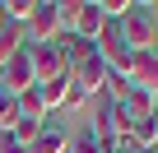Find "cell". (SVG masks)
Masks as SVG:
<instances>
[{"instance_id": "9c48e42d", "label": "cell", "mask_w": 158, "mask_h": 153, "mask_svg": "<svg viewBox=\"0 0 158 153\" xmlns=\"http://www.w3.org/2000/svg\"><path fill=\"white\" fill-rule=\"evenodd\" d=\"M23 153H70V135H65L60 125H47V130H42Z\"/></svg>"}, {"instance_id": "3957f363", "label": "cell", "mask_w": 158, "mask_h": 153, "mask_svg": "<svg viewBox=\"0 0 158 153\" xmlns=\"http://www.w3.org/2000/svg\"><path fill=\"white\" fill-rule=\"evenodd\" d=\"M23 37H28L33 46H51V42L60 37L56 0H37V5H33V14H28V23H23Z\"/></svg>"}, {"instance_id": "30bf717a", "label": "cell", "mask_w": 158, "mask_h": 153, "mask_svg": "<svg viewBox=\"0 0 158 153\" xmlns=\"http://www.w3.org/2000/svg\"><path fill=\"white\" fill-rule=\"evenodd\" d=\"M37 98H42L47 111L65 107V98H70V74H65V79H51V84H37Z\"/></svg>"}, {"instance_id": "6da1fadb", "label": "cell", "mask_w": 158, "mask_h": 153, "mask_svg": "<svg viewBox=\"0 0 158 153\" xmlns=\"http://www.w3.org/2000/svg\"><path fill=\"white\" fill-rule=\"evenodd\" d=\"M116 33H121V42L130 51H158V23H153V14L144 5H130L116 19Z\"/></svg>"}, {"instance_id": "7c38bea8", "label": "cell", "mask_w": 158, "mask_h": 153, "mask_svg": "<svg viewBox=\"0 0 158 153\" xmlns=\"http://www.w3.org/2000/svg\"><path fill=\"white\" fill-rule=\"evenodd\" d=\"M121 107H126V111H130L135 121H144V116H153V111H158V98H149V93H139V88H130Z\"/></svg>"}, {"instance_id": "4fadbf2b", "label": "cell", "mask_w": 158, "mask_h": 153, "mask_svg": "<svg viewBox=\"0 0 158 153\" xmlns=\"http://www.w3.org/2000/svg\"><path fill=\"white\" fill-rule=\"evenodd\" d=\"M14 125H19V102L0 93V135H14Z\"/></svg>"}, {"instance_id": "5bb4252c", "label": "cell", "mask_w": 158, "mask_h": 153, "mask_svg": "<svg viewBox=\"0 0 158 153\" xmlns=\"http://www.w3.org/2000/svg\"><path fill=\"white\" fill-rule=\"evenodd\" d=\"M42 130H47V125H37V121H19V125H14V139H19V144L28 148V144H33V139L42 135Z\"/></svg>"}, {"instance_id": "ac0fdd59", "label": "cell", "mask_w": 158, "mask_h": 153, "mask_svg": "<svg viewBox=\"0 0 158 153\" xmlns=\"http://www.w3.org/2000/svg\"><path fill=\"white\" fill-rule=\"evenodd\" d=\"M0 28H5V14H0Z\"/></svg>"}, {"instance_id": "8fae6325", "label": "cell", "mask_w": 158, "mask_h": 153, "mask_svg": "<svg viewBox=\"0 0 158 153\" xmlns=\"http://www.w3.org/2000/svg\"><path fill=\"white\" fill-rule=\"evenodd\" d=\"M14 102H19V121H37V125H47V107H42L37 88H28V93L14 98Z\"/></svg>"}, {"instance_id": "e0dca14e", "label": "cell", "mask_w": 158, "mask_h": 153, "mask_svg": "<svg viewBox=\"0 0 158 153\" xmlns=\"http://www.w3.org/2000/svg\"><path fill=\"white\" fill-rule=\"evenodd\" d=\"M107 153H135V148H130V144H116V148H107Z\"/></svg>"}, {"instance_id": "5b68a950", "label": "cell", "mask_w": 158, "mask_h": 153, "mask_svg": "<svg viewBox=\"0 0 158 153\" xmlns=\"http://www.w3.org/2000/svg\"><path fill=\"white\" fill-rule=\"evenodd\" d=\"M102 28H107V19H102V10L93 5V0H79L74 5V19H70V37H79V42H98L102 37Z\"/></svg>"}, {"instance_id": "277c9868", "label": "cell", "mask_w": 158, "mask_h": 153, "mask_svg": "<svg viewBox=\"0 0 158 153\" xmlns=\"http://www.w3.org/2000/svg\"><path fill=\"white\" fill-rule=\"evenodd\" d=\"M28 65H33V88L70 74V70H65V56L56 51V42H51V46H28Z\"/></svg>"}, {"instance_id": "8992f818", "label": "cell", "mask_w": 158, "mask_h": 153, "mask_svg": "<svg viewBox=\"0 0 158 153\" xmlns=\"http://www.w3.org/2000/svg\"><path fill=\"white\" fill-rule=\"evenodd\" d=\"M33 88V65H28V46L5 65V70H0V93H5V98H23Z\"/></svg>"}, {"instance_id": "2e32d148", "label": "cell", "mask_w": 158, "mask_h": 153, "mask_svg": "<svg viewBox=\"0 0 158 153\" xmlns=\"http://www.w3.org/2000/svg\"><path fill=\"white\" fill-rule=\"evenodd\" d=\"M84 102H89L84 93H79V88H70V98H65V111H74V107H84Z\"/></svg>"}, {"instance_id": "9a60e30c", "label": "cell", "mask_w": 158, "mask_h": 153, "mask_svg": "<svg viewBox=\"0 0 158 153\" xmlns=\"http://www.w3.org/2000/svg\"><path fill=\"white\" fill-rule=\"evenodd\" d=\"M70 153H107V148H102L93 135H74V139H70Z\"/></svg>"}, {"instance_id": "52a82bcc", "label": "cell", "mask_w": 158, "mask_h": 153, "mask_svg": "<svg viewBox=\"0 0 158 153\" xmlns=\"http://www.w3.org/2000/svg\"><path fill=\"white\" fill-rule=\"evenodd\" d=\"M126 84L139 88V93H149V98H158V51H135Z\"/></svg>"}, {"instance_id": "7a4b0ae2", "label": "cell", "mask_w": 158, "mask_h": 153, "mask_svg": "<svg viewBox=\"0 0 158 153\" xmlns=\"http://www.w3.org/2000/svg\"><path fill=\"white\" fill-rule=\"evenodd\" d=\"M93 51H98V60H102V70H107V74H116V79H126V74H130V60H135V51L121 42L116 23H107V28H102V37L93 42Z\"/></svg>"}, {"instance_id": "ba28073f", "label": "cell", "mask_w": 158, "mask_h": 153, "mask_svg": "<svg viewBox=\"0 0 158 153\" xmlns=\"http://www.w3.org/2000/svg\"><path fill=\"white\" fill-rule=\"evenodd\" d=\"M130 148H135V153H158V111L144 116V121H135V130H130Z\"/></svg>"}]
</instances>
